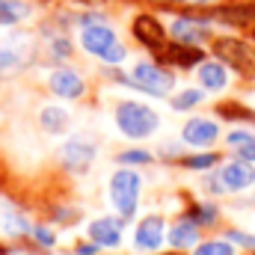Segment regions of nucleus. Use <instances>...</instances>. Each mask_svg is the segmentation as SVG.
<instances>
[{
	"label": "nucleus",
	"instance_id": "obj_31",
	"mask_svg": "<svg viewBox=\"0 0 255 255\" xmlns=\"http://www.w3.org/2000/svg\"><path fill=\"white\" fill-rule=\"evenodd\" d=\"M178 3H193V6H202V3H214V0H178Z\"/></svg>",
	"mask_w": 255,
	"mask_h": 255
},
{
	"label": "nucleus",
	"instance_id": "obj_26",
	"mask_svg": "<svg viewBox=\"0 0 255 255\" xmlns=\"http://www.w3.org/2000/svg\"><path fill=\"white\" fill-rule=\"evenodd\" d=\"M48 51L57 57V60H63L71 54V42H68V36H51L48 39Z\"/></svg>",
	"mask_w": 255,
	"mask_h": 255
},
{
	"label": "nucleus",
	"instance_id": "obj_4",
	"mask_svg": "<svg viewBox=\"0 0 255 255\" xmlns=\"http://www.w3.org/2000/svg\"><path fill=\"white\" fill-rule=\"evenodd\" d=\"M128 83H130V86H136V89H142V92H148V95H154V98H163V95H169V92H172L175 77H172V71H166L163 65L142 60V63L130 65Z\"/></svg>",
	"mask_w": 255,
	"mask_h": 255
},
{
	"label": "nucleus",
	"instance_id": "obj_23",
	"mask_svg": "<svg viewBox=\"0 0 255 255\" xmlns=\"http://www.w3.org/2000/svg\"><path fill=\"white\" fill-rule=\"evenodd\" d=\"M202 101H205V92H199V89H181V92L172 95V110H190V107L202 104Z\"/></svg>",
	"mask_w": 255,
	"mask_h": 255
},
{
	"label": "nucleus",
	"instance_id": "obj_21",
	"mask_svg": "<svg viewBox=\"0 0 255 255\" xmlns=\"http://www.w3.org/2000/svg\"><path fill=\"white\" fill-rule=\"evenodd\" d=\"M0 229H3L6 235H12V238H24V235L33 232V226L27 223V217H24L21 211H15V208H6V211L0 214Z\"/></svg>",
	"mask_w": 255,
	"mask_h": 255
},
{
	"label": "nucleus",
	"instance_id": "obj_15",
	"mask_svg": "<svg viewBox=\"0 0 255 255\" xmlns=\"http://www.w3.org/2000/svg\"><path fill=\"white\" fill-rule=\"evenodd\" d=\"M169 33L175 36V42H184V45H202V42L211 36V27H208V21H199V18H172Z\"/></svg>",
	"mask_w": 255,
	"mask_h": 255
},
{
	"label": "nucleus",
	"instance_id": "obj_32",
	"mask_svg": "<svg viewBox=\"0 0 255 255\" xmlns=\"http://www.w3.org/2000/svg\"><path fill=\"white\" fill-rule=\"evenodd\" d=\"M63 255H77V253H63Z\"/></svg>",
	"mask_w": 255,
	"mask_h": 255
},
{
	"label": "nucleus",
	"instance_id": "obj_33",
	"mask_svg": "<svg viewBox=\"0 0 255 255\" xmlns=\"http://www.w3.org/2000/svg\"><path fill=\"white\" fill-rule=\"evenodd\" d=\"M80 3H92V0H80Z\"/></svg>",
	"mask_w": 255,
	"mask_h": 255
},
{
	"label": "nucleus",
	"instance_id": "obj_8",
	"mask_svg": "<svg viewBox=\"0 0 255 255\" xmlns=\"http://www.w3.org/2000/svg\"><path fill=\"white\" fill-rule=\"evenodd\" d=\"M48 89L57 95V98H65V101H77L86 95V77L71 68V65H60L48 74Z\"/></svg>",
	"mask_w": 255,
	"mask_h": 255
},
{
	"label": "nucleus",
	"instance_id": "obj_13",
	"mask_svg": "<svg viewBox=\"0 0 255 255\" xmlns=\"http://www.w3.org/2000/svg\"><path fill=\"white\" fill-rule=\"evenodd\" d=\"M163 65H175V68H190L202 63V51L199 45H184V42H166L163 51L154 54Z\"/></svg>",
	"mask_w": 255,
	"mask_h": 255
},
{
	"label": "nucleus",
	"instance_id": "obj_2",
	"mask_svg": "<svg viewBox=\"0 0 255 255\" xmlns=\"http://www.w3.org/2000/svg\"><path fill=\"white\" fill-rule=\"evenodd\" d=\"M113 119L128 139H145L160 128V116L139 101H119L113 110Z\"/></svg>",
	"mask_w": 255,
	"mask_h": 255
},
{
	"label": "nucleus",
	"instance_id": "obj_16",
	"mask_svg": "<svg viewBox=\"0 0 255 255\" xmlns=\"http://www.w3.org/2000/svg\"><path fill=\"white\" fill-rule=\"evenodd\" d=\"M196 74H199V83L205 89H211V92L226 89V83H229V71H226L223 60H202L199 68H196Z\"/></svg>",
	"mask_w": 255,
	"mask_h": 255
},
{
	"label": "nucleus",
	"instance_id": "obj_24",
	"mask_svg": "<svg viewBox=\"0 0 255 255\" xmlns=\"http://www.w3.org/2000/svg\"><path fill=\"white\" fill-rule=\"evenodd\" d=\"M193 255H235V244L232 241H205L196 247Z\"/></svg>",
	"mask_w": 255,
	"mask_h": 255
},
{
	"label": "nucleus",
	"instance_id": "obj_10",
	"mask_svg": "<svg viewBox=\"0 0 255 255\" xmlns=\"http://www.w3.org/2000/svg\"><path fill=\"white\" fill-rule=\"evenodd\" d=\"M163 238H166V223L163 217L157 214H148L139 220V226L133 229V247L139 253H157L163 247Z\"/></svg>",
	"mask_w": 255,
	"mask_h": 255
},
{
	"label": "nucleus",
	"instance_id": "obj_20",
	"mask_svg": "<svg viewBox=\"0 0 255 255\" xmlns=\"http://www.w3.org/2000/svg\"><path fill=\"white\" fill-rule=\"evenodd\" d=\"M39 122H42V128L48 130V133H65L68 130V125H71V116H68V110H63V107H42V113H39Z\"/></svg>",
	"mask_w": 255,
	"mask_h": 255
},
{
	"label": "nucleus",
	"instance_id": "obj_25",
	"mask_svg": "<svg viewBox=\"0 0 255 255\" xmlns=\"http://www.w3.org/2000/svg\"><path fill=\"white\" fill-rule=\"evenodd\" d=\"M217 160H220L217 154H211V151H205V154H190V157H184L181 163H184L187 169H196V172H205V169H211V166H214Z\"/></svg>",
	"mask_w": 255,
	"mask_h": 255
},
{
	"label": "nucleus",
	"instance_id": "obj_18",
	"mask_svg": "<svg viewBox=\"0 0 255 255\" xmlns=\"http://www.w3.org/2000/svg\"><path fill=\"white\" fill-rule=\"evenodd\" d=\"M33 15V6L27 0H0V24L3 27H15L21 21H27Z\"/></svg>",
	"mask_w": 255,
	"mask_h": 255
},
{
	"label": "nucleus",
	"instance_id": "obj_14",
	"mask_svg": "<svg viewBox=\"0 0 255 255\" xmlns=\"http://www.w3.org/2000/svg\"><path fill=\"white\" fill-rule=\"evenodd\" d=\"M217 136H220V125H217L214 119H202V116H196V119H190L187 125L181 128V139H184L187 145H196V148H208V145H214Z\"/></svg>",
	"mask_w": 255,
	"mask_h": 255
},
{
	"label": "nucleus",
	"instance_id": "obj_3",
	"mask_svg": "<svg viewBox=\"0 0 255 255\" xmlns=\"http://www.w3.org/2000/svg\"><path fill=\"white\" fill-rule=\"evenodd\" d=\"M139 193H142V178L136 169L122 166L110 175V205L116 208V214L122 220H130L136 214L139 205Z\"/></svg>",
	"mask_w": 255,
	"mask_h": 255
},
{
	"label": "nucleus",
	"instance_id": "obj_12",
	"mask_svg": "<svg viewBox=\"0 0 255 255\" xmlns=\"http://www.w3.org/2000/svg\"><path fill=\"white\" fill-rule=\"evenodd\" d=\"M122 226H125V220H122V217H119V220H116V217H98V220H92V223H89L86 235H89V241H92V244L116 250V247H122Z\"/></svg>",
	"mask_w": 255,
	"mask_h": 255
},
{
	"label": "nucleus",
	"instance_id": "obj_22",
	"mask_svg": "<svg viewBox=\"0 0 255 255\" xmlns=\"http://www.w3.org/2000/svg\"><path fill=\"white\" fill-rule=\"evenodd\" d=\"M151 160H154V154L145 151V148H128V151L116 154V163H122V166H145Z\"/></svg>",
	"mask_w": 255,
	"mask_h": 255
},
{
	"label": "nucleus",
	"instance_id": "obj_6",
	"mask_svg": "<svg viewBox=\"0 0 255 255\" xmlns=\"http://www.w3.org/2000/svg\"><path fill=\"white\" fill-rule=\"evenodd\" d=\"M36 45L27 33H12L0 42V74H15L33 60Z\"/></svg>",
	"mask_w": 255,
	"mask_h": 255
},
{
	"label": "nucleus",
	"instance_id": "obj_11",
	"mask_svg": "<svg viewBox=\"0 0 255 255\" xmlns=\"http://www.w3.org/2000/svg\"><path fill=\"white\" fill-rule=\"evenodd\" d=\"M255 184V166L250 160H235V163H226L220 169V187L229 193H241L250 190Z\"/></svg>",
	"mask_w": 255,
	"mask_h": 255
},
{
	"label": "nucleus",
	"instance_id": "obj_5",
	"mask_svg": "<svg viewBox=\"0 0 255 255\" xmlns=\"http://www.w3.org/2000/svg\"><path fill=\"white\" fill-rule=\"evenodd\" d=\"M214 54L217 60L235 68L238 74L244 77H255V45L244 42V39H232V36H223L214 42Z\"/></svg>",
	"mask_w": 255,
	"mask_h": 255
},
{
	"label": "nucleus",
	"instance_id": "obj_9",
	"mask_svg": "<svg viewBox=\"0 0 255 255\" xmlns=\"http://www.w3.org/2000/svg\"><path fill=\"white\" fill-rule=\"evenodd\" d=\"M130 33H133V39H136L142 48H148L151 54L163 51V45H166V30H163L160 18L151 15V12H139V15L130 21Z\"/></svg>",
	"mask_w": 255,
	"mask_h": 255
},
{
	"label": "nucleus",
	"instance_id": "obj_30",
	"mask_svg": "<svg viewBox=\"0 0 255 255\" xmlns=\"http://www.w3.org/2000/svg\"><path fill=\"white\" fill-rule=\"evenodd\" d=\"M98 250H101V247H98V244H92V241H89V244H83V247H80V250H77V255H95V253H98Z\"/></svg>",
	"mask_w": 255,
	"mask_h": 255
},
{
	"label": "nucleus",
	"instance_id": "obj_28",
	"mask_svg": "<svg viewBox=\"0 0 255 255\" xmlns=\"http://www.w3.org/2000/svg\"><path fill=\"white\" fill-rule=\"evenodd\" d=\"M190 217L199 226H211V223H217V208H214V205H199Z\"/></svg>",
	"mask_w": 255,
	"mask_h": 255
},
{
	"label": "nucleus",
	"instance_id": "obj_7",
	"mask_svg": "<svg viewBox=\"0 0 255 255\" xmlns=\"http://www.w3.org/2000/svg\"><path fill=\"white\" fill-rule=\"evenodd\" d=\"M95 157H98V145L89 136H71L60 145V163L74 175H83Z\"/></svg>",
	"mask_w": 255,
	"mask_h": 255
},
{
	"label": "nucleus",
	"instance_id": "obj_19",
	"mask_svg": "<svg viewBox=\"0 0 255 255\" xmlns=\"http://www.w3.org/2000/svg\"><path fill=\"white\" fill-rule=\"evenodd\" d=\"M226 142L238 154V160H250V163L255 160V133H250V130H232L226 136Z\"/></svg>",
	"mask_w": 255,
	"mask_h": 255
},
{
	"label": "nucleus",
	"instance_id": "obj_17",
	"mask_svg": "<svg viewBox=\"0 0 255 255\" xmlns=\"http://www.w3.org/2000/svg\"><path fill=\"white\" fill-rule=\"evenodd\" d=\"M166 241H169L175 250H187V247H196V244H199V223H196L193 217H181V220H178V223L169 229Z\"/></svg>",
	"mask_w": 255,
	"mask_h": 255
},
{
	"label": "nucleus",
	"instance_id": "obj_29",
	"mask_svg": "<svg viewBox=\"0 0 255 255\" xmlns=\"http://www.w3.org/2000/svg\"><path fill=\"white\" fill-rule=\"evenodd\" d=\"M229 241L247 247V250H255V235H244V232H229Z\"/></svg>",
	"mask_w": 255,
	"mask_h": 255
},
{
	"label": "nucleus",
	"instance_id": "obj_27",
	"mask_svg": "<svg viewBox=\"0 0 255 255\" xmlns=\"http://www.w3.org/2000/svg\"><path fill=\"white\" fill-rule=\"evenodd\" d=\"M33 238H36V244L39 247H45V250H51L54 244H57V235H54V229H48V226H33V232H30Z\"/></svg>",
	"mask_w": 255,
	"mask_h": 255
},
{
	"label": "nucleus",
	"instance_id": "obj_1",
	"mask_svg": "<svg viewBox=\"0 0 255 255\" xmlns=\"http://www.w3.org/2000/svg\"><path fill=\"white\" fill-rule=\"evenodd\" d=\"M80 48L89 57H95V60H101L107 65H119L125 63L128 57V48L122 45L119 33L113 27H107V24H98V21L80 27Z\"/></svg>",
	"mask_w": 255,
	"mask_h": 255
}]
</instances>
